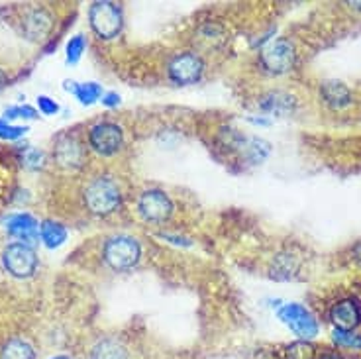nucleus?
Wrapping results in <instances>:
<instances>
[{
	"instance_id": "f257e3e1",
	"label": "nucleus",
	"mask_w": 361,
	"mask_h": 359,
	"mask_svg": "<svg viewBox=\"0 0 361 359\" xmlns=\"http://www.w3.org/2000/svg\"><path fill=\"white\" fill-rule=\"evenodd\" d=\"M120 189L109 177H99L85 189V205L92 214L106 216L120 207Z\"/></svg>"
},
{
	"instance_id": "f03ea898",
	"label": "nucleus",
	"mask_w": 361,
	"mask_h": 359,
	"mask_svg": "<svg viewBox=\"0 0 361 359\" xmlns=\"http://www.w3.org/2000/svg\"><path fill=\"white\" fill-rule=\"evenodd\" d=\"M102 255L114 271H128L140 261L142 248H140V242L132 236H114L104 243Z\"/></svg>"
},
{
	"instance_id": "7ed1b4c3",
	"label": "nucleus",
	"mask_w": 361,
	"mask_h": 359,
	"mask_svg": "<svg viewBox=\"0 0 361 359\" xmlns=\"http://www.w3.org/2000/svg\"><path fill=\"white\" fill-rule=\"evenodd\" d=\"M89 20L102 39H112L122 30V10L114 2H94L89 10Z\"/></svg>"
},
{
	"instance_id": "20e7f679",
	"label": "nucleus",
	"mask_w": 361,
	"mask_h": 359,
	"mask_svg": "<svg viewBox=\"0 0 361 359\" xmlns=\"http://www.w3.org/2000/svg\"><path fill=\"white\" fill-rule=\"evenodd\" d=\"M2 263L10 275L18 279L30 277L37 267L36 252L24 242L10 243L8 248L2 252Z\"/></svg>"
},
{
	"instance_id": "39448f33",
	"label": "nucleus",
	"mask_w": 361,
	"mask_h": 359,
	"mask_svg": "<svg viewBox=\"0 0 361 359\" xmlns=\"http://www.w3.org/2000/svg\"><path fill=\"white\" fill-rule=\"evenodd\" d=\"M89 144L100 155H114L124 145V132L118 124L112 122H100L90 128Z\"/></svg>"
},
{
	"instance_id": "423d86ee",
	"label": "nucleus",
	"mask_w": 361,
	"mask_h": 359,
	"mask_svg": "<svg viewBox=\"0 0 361 359\" xmlns=\"http://www.w3.org/2000/svg\"><path fill=\"white\" fill-rule=\"evenodd\" d=\"M262 65L267 71L275 73V75L290 71L293 65H295V47H293V44L285 37L271 42L262 51Z\"/></svg>"
},
{
	"instance_id": "0eeeda50",
	"label": "nucleus",
	"mask_w": 361,
	"mask_h": 359,
	"mask_svg": "<svg viewBox=\"0 0 361 359\" xmlns=\"http://www.w3.org/2000/svg\"><path fill=\"white\" fill-rule=\"evenodd\" d=\"M279 318L302 340H310L318 334V324H316L314 316L310 315L305 306L285 305L279 310Z\"/></svg>"
},
{
	"instance_id": "6e6552de",
	"label": "nucleus",
	"mask_w": 361,
	"mask_h": 359,
	"mask_svg": "<svg viewBox=\"0 0 361 359\" xmlns=\"http://www.w3.org/2000/svg\"><path fill=\"white\" fill-rule=\"evenodd\" d=\"M140 214L147 222H165L173 214V202L163 190H145L137 202Z\"/></svg>"
},
{
	"instance_id": "1a4fd4ad",
	"label": "nucleus",
	"mask_w": 361,
	"mask_h": 359,
	"mask_svg": "<svg viewBox=\"0 0 361 359\" xmlns=\"http://www.w3.org/2000/svg\"><path fill=\"white\" fill-rule=\"evenodd\" d=\"M204 65L199 55L195 54H180L175 55L169 63V77L177 85H192L202 77Z\"/></svg>"
},
{
	"instance_id": "9d476101",
	"label": "nucleus",
	"mask_w": 361,
	"mask_h": 359,
	"mask_svg": "<svg viewBox=\"0 0 361 359\" xmlns=\"http://www.w3.org/2000/svg\"><path fill=\"white\" fill-rule=\"evenodd\" d=\"M55 162L65 169H79L85 162V147L81 142L71 134H63L55 142Z\"/></svg>"
},
{
	"instance_id": "9b49d317",
	"label": "nucleus",
	"mask_w": 361,
	"mask_h": 359,
	"mask_svg": "<svg viewBox=\"0 0 361 359\" xmlns=\"http://www.w3.org/2000/svg\"><path fill=\"white\" fill-rule=\"evenodd\" d=\"M330 320L336 326V330L352 332L355 326L361 324V305L357 298H342L338 300L330 310Z\"/></svg>"
},
{
	"instance_id": "f8f14e48",
	"label": "nucleus",
	"mask_w": 361,
	"mask_h": 359,
	"mask_svg": "<svg viewBox=\"0 0 361 359\" xmlns=\"http://www.w3.org/2000/svg\"><path fill=\"white\" fill-rule=\"evenodd\" d=\"M54 28V18L45 8H34L22 20V32L30 42H42L49 36Z\"/></svg>"
},
{
	"instance_id": "ddd939ff",
	"label": "nucleus",
	"mask_w": 361,
	"mask_h": 359,
	"mask_svg": "<svg viewBox=\"0 0 361 359\" xmlns=\"http://www.w3.org/2000/svg\"><path fill=\"white\" fill-rule=\"evenodd\" d=\"M90 359H130L124 343H120L114 338H104L94 343L90 351Z\"/></svg>"
},
{
	"instance_id": "4468645a",
	"label": "nucleus",
	"mask_w": 361,
	"mask_h": 359,
	"mask_svg": "<svg viewBox=\"0 0 361 359\" xmlns=\"http://www.w3.org/2000/svg\"><path fill=\"white\" fill-rule=\"evenodd\" d=\"M6 228L12 236H18L22 240H34L37 233V224L36 220L30 214H14L10 216L8 222H6Z\"/></svg>"
},
{
	"instance_id": "2eb2a0df",
	"label": "nucleus",
	"mask_w": 361,
	"mask_h": 359,
	"mask_svg": "<svg viewBox=\"0 0 361 359\" xmlns=\"http://www.w3.org/2000/svg\"><path fill=\"white\" fill-rule=\"evenodd\" d=\"M322 97L332 108H343L352 102V95L345 85L338 81H328L322 85Z\"/></svg>"
},
{
	"instance_id": "dca6fc26",
	"label": "nucleus",
	"mask_w": 361,
	"mask_h": 359,
	"mask_svg": "<svg viewBox=\"0 0 361 359\" xmlns=\"http://www.w3.org/2000/svg\"><path fill=\"white\" fill-rule=\"evenodd\" d=\"M0 359H36V351L24 338H12L4 343L0 351Z\"/></svg>"
},
{
	"instance_id": "f3484780",
	"label": "nucleus",
	"mask_w": 361,
	"mask_h": 359,
	"mask_svg": "<svg viewBox=\"0 0 361 359\" xmlns=\"http://www.w3.org/2000/svg\"><path fill=\"white\" fill-rule=\"evenodd\" d=\"M262 108L265 112H275V114H289L295 108V99L285 92H271L263 97Z\"/></svg>"
},
{
	"instance_id": "a211bd4d",
	"label": "nucleus",
	"mask_w": 361,
	"mask_h": 359,
	"mask_svg": "<svg viewBox=\"0 0 361 359\" xmlns=\"http://www.w3.org/2000/svg\"><path fill=\"white\" fill-rule=\"evenodd\" d=\"M39 232H42V240L47 248H59L61 243L67 240V230L59 222H54V220H45L39 226Z\"/></svg>"
},
{
	"instance_id": "6ab92c4d",
	"label": "nucleus",
	"mask_w": 361,
	"mask_h": 359,
	"mask_svg": "<svg viewBox=\"0 0 361 359\" xmlns=\"http://www.w3.org/2000/svg\"><path fill=\"white\" fill-rule=\"evenodd\" d=\"M67 90H73L77 95V99L81 100L82 104H92L94 100L102 95V87L97 83H85V85H75V83H67Z\"/></svg>"
},
{
	"instance_id": "aec40b11",
	"label": "nucleus",
	"mask_w": 361,
	"mask_h": 359,
	"mask_svg": "<svg viewBox=\"0 0 361 359\" xmlns=\"http://www.w3.org/2000/svg\"><path fill=\"white\" fill-rule=\"evenodd\" d=\"M287 359H316V351L312 343L308 341H295L285 351Z\"/></svg>"
},
{
	"instance_id": "412c9836",
	"label": "nucleus",
	"mask_w": 361,
	"mask_h": 359,
	"mask_svg": "<svg viewBox=\"0 0 361 359\" xmlns=\"http://www.w3.org/2000/svg\"><path fill=\"white\" fill-rule=\"evenodd\" d=\"M334 341L343 348H355L361 350V336L353 332H343V330H334Z\"/></svg>"
},
{
	"instance_id": "4be33fe9",
	"label": "nucleus",
	"mask_w": 361,
	"mask_h": 359,
	"mask_svg": "<svg viewBox=\"0 0 361 359\" xmlns=\"http://www.w3.org/2000/svg\"><path fill=\"white\" fill-rule=\"evenodd\" d=\"M85 37L82 36H75L71 37V42L67 44V61L69 63H77L81 59L82 51H85Z\"/></svg>"
},
{
	"instance_id": "5701e85b",
	"label": "nucleus",
	"mask_w": 361,
	"mask_h": 359,
	"mask_svg": "<svg viewBox=\"0 0 361 359\" xmlns=\"http://www.w3.org/2000/svg\"><path fill=\"white\" fill-rule=\"evenodd\" d=\"M26 132V128L10 126L6 120H0V138L2 140H18L20 135H24Z\"/></svg>"
},
{
	"instance_id": "b1692460",
	"label": "nucleus",
	"mask_w": 361,
	"mask_h": 359,
	"mask_svg": "<svg viewBox=\"0 0 361 359\" xmlns=\"http://www.w3.org/2000/svg\"><path fill=\"white\" fill-rule=\"evenodd\" d=\"M36 110L30 107H12L6 110V118H36Z\"/></svg>"
},
{
	"instance_id": "393cba45",
	"label": "nucleus",
	"mask_w": 361,
	"mask_h": 359,
	"mask_svg": "<svg viewBox=\"0 0 361 359\" xmlns=\"http://www.w3.org/2000/svg\"><path fill=\"white\" fill-rule=\"evenodd\" d=\"M37 107H39V110H42L44 114H47V116H51V114H55V112L59 110L57 102L51 99H47V97H39V99H37Z\"/></svg>"
},
{
	"instance_id": "a878e982",
	"label": "nucleus",
	"mask_w": 361,
	"mask_h": 359,
	"mask_svg": "<svg viewBox=\"0 0 361 359\" xmlns=\"http://www.w3.org/2000/svg\"><path fill=\"white\" fill-rule=\"evenodd\" d=\"M102 104H106V107H118L120 104V97H118L116 92H110V95H106L102 99Z\"/></svg>"
},
{
	"instance_id": "bb28decb",
	"label": "nucleus",
	"mask_w": 361,
	"mask_h": 359,
	"mask_svg": "<svg viewBox=\"0 0 361 359\" xmlns=\"http://www.w3.org/2000/svg\"><path fill=\"white\" fill-rule=\"evenodd\" d=\"M42 159H44V155L39 152H36V150H32V152L27 153V163H32V165H42Z\"/></svg>"
},
{
	"instance_id": "cd10ccee",
	"label": "nucleus",
	"mask_w": 361,
	"mask_h": 359,
	"mask_svg": "<svg viewBox=\"0 0 361 359\" xmlns=\"http://www.w3.org/2000/svg\"><path fill=\"white\" fill-rule=\"evenodd\" d=\"M316 359H343L338 351H330V350H326L322 355H318Z\"/></svg>"
},
{
	"instance_id": "c85d7f7f",
	"label": "nucleus",
	"mask_w": 361,
	"mask_h": 359,
	"mask_svg": "<svg viewBox=\"0 0 361 359\" xmlns=\"http://www.w3.org/2000/svg\"><path fill=\"white\" fill-rule=\"evenodd\" d=\"M353 253H355V261H357V263H360V265H361V243H357V245H355V250H353Z\"/></svg>"
},
{
	"instance_id": "c756f323",
	"label": "nucleus",
	"mask_w": 361,
	"mask_h": 359,
	"mask_svg": "<svg viewBox=\"0 0 361 359\" xmlns=\"http://www.w3.org/2000/svg\"><path fill=\"white\" fill-rule=\"evenodd\" d=\"M6 81H8V77H6V73H4V71H2V69H0V89H2L4 85H6Z\"/></svg>"
},
{
	"instance_id": "7c9ffc66",
	"label": "nucleus",
	"mask_w": 361,
	"mask_h": 359,
	"mask_svg": "<svg viewBox=\"0 0 361 359\" xmlns=\"http://www.w3.org/2000/svg\"><path fill=\"white\" fill-rule=\"evenodd\" d=\"M55 359H69V358H63V355H59V358H55Z\"/></svg>"
}]
</instances>
